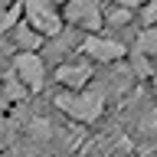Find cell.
Masks as SVG:
<instances>
[{
	"label": "cell",
	"mask_w": 157,
	"mask_h": 157,
	"mask_svg": "<svg viewBox=\"0 0 157 157\" xmlns=\"http://www.w3.org/2000/svg\"><path fill=\"white\" fill-rule=\"evenodd\" d=\"M151 88H154V98H157V69H154V75H151Z\"/></svg>",
	"instance_id": "5bb4252c"
},
{
	"label": "cell",
	"mask_w": 157,
	"mask_h": 157,
	"mask_svg": "<svg viewBox=\"0 0 157 157\" xmlns=\"http://www.w3.org/2000/svg\"><path fill=\"white\" fill-rule=\"evenodd\" d=\"M20 13H23V23L33 33H39L43 39H56L66 29L62 13L52 3H46V0H20Z\"/></svg>",
	"instance_id": "7a4b0ae2"
},
{
	"label": "cell",
	"mask_w": 157,
	"mask_h": 157,
	"mask_svg": "<svg viewBox=\"0 0 157 157\" xmlns=\"http://www.w3.org/2000/svg\"><path fill=\"white\" fill-rule=\"evenodd\" d=\"M29 134H33V137H36V141H46V137H49V121H46V118H29Z\"/></svg>",
	"instance_id": "8fae6325"
},
{
	"label": "cell",
	"mask_w": 157,
	"mask_h": 157,
	"mask_svg": "<svg viewBox=\"0 0 157 157\" xmlns=\"http://www.w3.org/2000/svg\"><path fill=\"white\" fill-rule=\"evenodd\" d=\"M75 49L82 52L85 62H98V66H121L128 56V49L121 39L101 36V33H85V36L75 43Z\"/></svg>",
	"instance_id": "3957f363"
},
{
	"label": "cell",
	"mask_w": 157,
	"mask_h": 157,
	"mask_svg": "<svg viewBox=\"0 0 157 157\" xmlns=\"http://www.w3.org/2000/svg\"><path fill=\"white\" fill-rule=\"evenodd\" d=\"M3 98H7V101H13V105H23V101L29 98V92L23 88V82H20L13 72H7V75H3Z\"/></svg>",
	"instance_id": "9c48e42d"
},
{
	"label": "cell",
	"mask_w": 157,
	"mask_h": 157,
	"mask_svg": "<svg viewBox=\"0 0 157 157\" xmlns=\"http://www.w3.org/2000/svg\"><path fill=\"white\" fill-rule=\"evenodd\" d=\"M46 3H52V7H56V10H62V7H66V3H69V0H46Z\"/></svg>",
	"instance_id": "4fadbf2b"
},
{
	"label": "cell",
	"mask_w": 157,
	"mask_h": 157,
	"mask_svg": "<svg viewBox=\"0 0 157 157\" xmlns=\"http://www.w3.org/2000/svg\"><path fill=\"white\" fill-rule=\"evenodd\" d=\"M92 78H95V69L85 59H78V62H59L56 66V82L62 85V92H82L85 85H92Z\"/></svg>",
	"instance_id": "8992f818"
},
{
	"label": "cell",
	"mask_w": 157,
	"mask_h": 157,
	"mask_svg": "<svg viewBox=\"0 0 157 157\" xmlns=\"http://www.w3.org/2000/svg\"><path fill=\"white\" fill-rule=\"evenodd\" d=\"M134 17H137V13H131V10L115 7V3H111V10H105V13H101V23H108V26H128Z\"/></svg>",
	"instance_id": "30bf717a"
},
{
	"label": "cell",
	"mask_w": 157,
	"mask_h": 157,
	"mask_svg": "<svg viewBox=\"0 0 157 157\" xmlns=\"http://www.w3.org/2000/svg\"><path fill=\"white\" fill-rule=\"evenodd\" d=\"M141 23L144 26H157V0H147L141 7Z\"/></svg>",
	"instance_id": "7c38bea8"
},
{
	"label": "cell",
	"mask_w": 157,
	"mask_h": 157,
	"mask_svg": "<svg viewBox=\"0 0 157 157\" xmlns=\"http://www.w3.org/2000/svg\"><path fill=\"white\" fill-rule=\"evenodd\" d=\"M131 52L141 56V59H147L151 66H157V26H144V29H141V33L134 36Z\"/></svg>",
	"instance_id": "ba28073f"
},
{
	"label": "cell",
	"mask_w": 157,
	"mask_h": 157,
	"mask_svg": "<svg viewBox=\"0 0 157 157\" xmlns=\"http://www.w3.org/2000/svg\"><path fill=\"white\" fill-rule=\"evenodd\" d=\"M52 105L66 118L78 121V124H95L98 118L105 115L108 92H105L101 82H92V85H85L82 92H56V95H52Z\"/></svg>",
	"instance_id": "6da1fadb"
},
{
	"label": "cell",
	"mask_w": 157,
	"mask_h": 157,
	"mask_svg": "<svg viewBox=\"0 0 157 157\" xmlns=\"http://www.w3.org/2000/svg\"><path fill=\"white\" fill-rule=\"evenodd\" d=\"M10 72L23 82V88H26L29 95H39V92L46 88V72H49V66H46V59L39 56V52H17Z\"/></svg>",
	"instance_id": "277c9868"
},
{
	"label": "cell",
	"mask_w": 157,
	"mask_h": 157,
	"mask_svg": "<svg viewBox=\"0 0 157 157\" xmlns=\"http://www.w3.org/2000/svg\"><path fill=\"white\" fill-rule=\"evenodd\" d=\"M10 43L17 46V52H43V46H46V39L39 36V33H33L23 20L10 29Z\"/></svg>",
	"instance_id": "52a82bcc"
},
{
	"label": "cell",
	"mask_w": 157,
	"mask_h": 157,
	"mask_svg": "<svg viewBox=\"0 0 157 157\" xmlns=\"http://www.w3.org/2000/svg\"><path fill=\"white\" fill-rule=\"evenodd\" d=\"M59 13H62V23L69 26L82 29V33H98L105 7H101V0H69Z\"/></svg>",
	"instance_id": "5b68a950"
}]
</instances>
